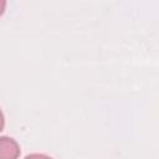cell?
Returning <instances> with one entry per match:
<instances>
[{
	"instance_id": "1",
	"label": "cell",
	"mask_w": 159,
	"mask_h": 159,
	"mask_svg": "<svg viewBox=\"0 0 159 159\" xmlns=\"http://www.w3.org/2000/svg\"><path fill=\"white\" fill-rule=\"evenodd\" d=\"M4 6H5V0H0V15L4 11Z\"/></svg>"
}]
</instances>
